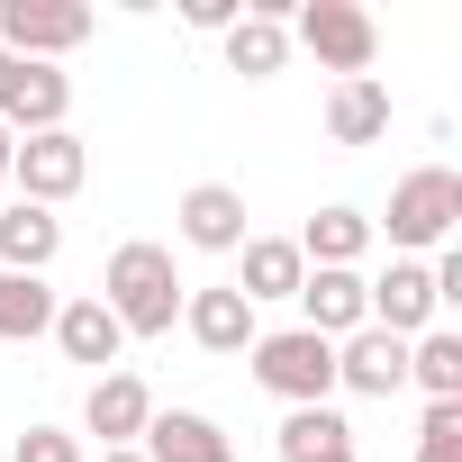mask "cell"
<instances>
[{
	"instance_id": "cell-21",
	"label": "cell",
	"mask_w": 462,
	"mask_h": 462,
	"mask_svg": "<svg viewBox=\"0 0 462 462\" xmlns=\"http://www.w3.org/2000/svg\"><path fill=\"white\" fill-rule=\"evenodd\" d=\"M408 390H426V408H435V399H462V336L426 327V336L408 345Z\"/></svg>"
},
{
	"instance_id": "cell-10",
	"label": "cell",
	"mask_w": 462,
	"mask_h": 462,
	"mask_svg": "<svg viewBox=\"0 0 462 462\" xmlns=\"http://www.w3.org/2000/svg\"><path fill=\"white\" fill-rule=\"evenodd\" d=\"M181 327H190V345H208V354H254V336H263L236 282H208V291H190V300H181Z\"/></svg>"
},
{
	"instance_id": "cell-14",
	"label": "cell",
	"mask_w": 462,
	"mask_h": 462,
	"mask_svg": "<svg viewBox=\"0 0 462 462\" xmlns=\"http://www.w3.org/2000/svg\"><path fill=\"white\" fill-rule=\"evenodd\" d=\"M291 245H300V263H309V273H354V263L372 254V217L336 199V208H318V217L300 226Z\"/></svg>"
},
{
	"instance_id": "cell-4",
	"label": "cell",
	"mask_w": 462,
	"mask_h": 462,
	"mask_svg": "<svg viewBox=\"0 0 462 462\" xmlns=\"http://www.w3.org/2000/svg\"><path fill=\"white\" fill-rule=\"evenodd\" d=\"M291 28H300V46H309L336 82H363L372 55H381V28H372V10H354V0H300Z\"/></svg>"
},
{
	"instance_id": "cell-5",
	"label": "cell",
	"mask_w": 462,
	"mask_h": 462,
	"mask_svg": "<svg viewBox=\"0 0 462 462\" xmlns=\"http://www.w3.org/2000/svg\"><path fill=\"white\" fill-rule=\"evenodd\" d=\"M100 19L82 10V0H0V55H19V64H55Z\"/></svg>"
},
{
	"instance_id": "cell-27",
	"label": "cell",
	"mask_w": 462,
	"mask_h": 462,
	"mask_svg": "<svg viewBox=\"0 0 462 462\" xmlns=\"http://www.w3.org/2000/svg\"><path fill=\"white\" fill-rule=\"evenodd\" d=\"M100 462H145V453H136V444H127V453H100Z\"/></svg>"
},
{
	"instance_id": "cell-9",
	"label": "cell",
	"mask_w": 462,
	"mask_h": 462,
	"mask_svg": "<svg viewBox=\"0 0 462 462\" xmlns=\"http://www.w3.org/2000/svg\"><path fill=\"white\" fill-rule=\"evenodd\" d=\"M282 64H291V0H254V10L226 28V73L273 82Z\"/></svg>"
},
{
	"instance_id": "cell-3",
	"label": "cell",
	"mask_w": 462,
	"mask_h": 462,
	"mask_svg": "<svg viewBox=\"0 0 462 462\" xmlns=\"http://www.w3.org/2000/svg\"><path fill=\"white\" fill-rule=\"evenodd\" d=\"M254 381H263L282 408H327V390H336V345L309 336V327L254 336Z\"/></svg>"
},
{
	"instance_id": "cell-23",
	"label": "cell",
	"mask_w": 462,
	"mask_h": 462,
	"mask_svg": "<svg viewBox=\"0 0 462 462\" xmlns=\"http://www.w3.org/2000/svg\"><path fill=\"white\" fill-rule=\"evenodd\" d=\"M10 462H82V435H64V426H28V435L10 444Z\"/></svg>"
},
{
	"instance_id": "cell-2",
	"label": "cell",
	"mask_w": 462,
	"mask_h": 462,
	"mask_svg": "<svg viewBox=\"0 0 462 462\" xmlns=\"http://www.w3.org/2000/svg\"><path fill=\"white\" fill-rule=\"evenodd\" d=\"M390 245L417 263V254H444L453 245V226H462V172H444V163H417L399 190H390ZM381 226H372V236H381Z\"/></svg>"
},
{
	"instance_id": "cell-6",
	"label": "cell",
	"mask_w": 462,
	"mask_h": 462,
	"mask_svg": "<svg viewBox=\"0 0 462 462\" xmlns=\"http://www.w3.org/2000/svg\"><path fill=\"white\" fill-rule=\"evenodd\" d=\"M10 181H19V199L55 208V199H73V190L91 181V154H82V136H73V127H46V136H19Z\"/></svg>"
},
{
	"instance_id": "cell-12",
	"label": "cell",
	"mask_w": 462,
	"mask_h": 462,
	"mask_svg": "<svg viewBox=\"0 0 462 462\" xmlns=\"http://www.w3.org/2000/svg\"><path fill=\"white\" fill-rule=\"evenodd\" d=\"M336 390H363V399L408 390V345H399V336H381V327H354V336L336 345Z\"/></svg>"
},
{
	"instance_id": "cell-15",
	"label": "cell",
	"mask_w": 462,
	"mask_h": 462,
	"mask_svg": "<svg viewBox=\"0 0 462 462\" xmlns=\"http://www.w3.org/2000/svg\"><path fill=\"white\" fill-rule=\"evenodd\" d=\"M236 254H245V273H236V291H245V309H263V300H300V282H309V263H300V245H291V236H245Z\"/></svg>"
},
{
	"instance_id": "cell-24",
	"label": "cell",
	"mask_w": 462,
	"mask_h": 462,
	"mask_svg": "<svg viewBox=\"0 0 462 462\" xmlns=\"http://www.w3.org/2000/svg\"><path fill=\"white\" fill-rule=\"evenodd\" d=\"M181 19H190L199 37H226V28H236L245 10H236V0H190V10H181Z\"/></svg>"
},
{
	"instance_id": "cell-16",
	"label": "cell",
	"mask_w": 462,
	"mask_h": 462,
	"mask_svg": "<svg viewBox=\"0 0 462 462\" xmlns=\"http://www.w3.org/2000/svg\"><path fill=\"white\" fill-rule=\"evenodd\" d=\"M300 309H309V336H327V345H345L354 327H372L363 318V273H309Z\"/></svg>"
},
{
	"instance_id": "cell-7",
	"label": "cell",
	"mask_w": 462,
	"mask_h": 462,
	"mask_svg": "<svg viewBox=\"0 0 462 462\" xmlns=\"http://www.w3.org/2000/svg\"><path fill=\"white\" fill-rule=\"evenodd\" d=\"M136 453H145V462H236L226 426H217V417H199V408H154V417H145V435H136Z\"/></svg>"
},
{
	"instance_id": "cell-11",
	"label": "cell",
	"mask_w": 462,
	"mask_h": 462,
	"mask_svg": "<svg viewBox=\"0 0 462 462\" xmlns=\"http://www.w3.org/2000/svg\"><path fill=\"white\" fill-rule=\"evenodd\" d=\"M172 217H181V245H199V254H236L245 245V190H226V181H190Z\"/></svg>"
},
{
	"instance_id": "cell-19",
	"label": "cell",
	"mask_w": 462,
	"mask_h": 462,
	"mask_svg": "<svg viewBox=\"0 0 462 462\" xmlns=\"http://www.w3.org/2000/svg\"><path fill=\"white\" fill-rule=\"evenodd\" d=\"M282 462H354V426L336 408H291L282 417Z\"/></svg>"
},
{
	"instance_id": "cell-17",
	"label": "cell",
	"mask_w": 462,
	"mask_h": 462,
	"mask_svg": "<svg viewBox=\"0 0 462 462\" xmlns=\"http://www.w3.org/2000/svg\"><path fill=\"white\" fill-rule=\"evenodd\" d=\"M46 336L64 345V363H91V372H109V363H118V345H127V336H118V318H109L100 300H64Z\"/></svg>"
},
{
	"instance_id": "cell-1",
	"label": "cell",
	"mask_w": 462,
	"mask_h": 462,
	"mask_svg": "<svg viewBox=\"0 0 462 462\" xmlns=\"http://www.w3.org/2000/svg\"><path fill=\"white\" fill-rule=\"evenodd\" d=\"M109 318H118V336H172L181 327V273H172V245H118L109 254V273H100V291H91Z\"/></svg>"
},
{
	"instance_id": "cell-13",
	"label": "cell",
	"mask_w": 462,
	"mask_h": 462,
	"mask_svg": "<svg viewBox=\"0 0 462 462\" xmlns=\"http://www.w3.org/2000/svg\"><path fill=\"white\" fill-rule=\"evenodd\" d=\"M55 254H64V217H55V208H37V199H10V208H0V273L46 282Z\"/></svg>"
},
{
	"instance_id": "cell-18",
	"label": "cell",
	"mask_w": 462,
	"mask_h": 462,
	"mask_svg": "<svg viewBox=\"0 0 462 462\" xmlns=\"http://www.w3.org/2000/svg\"><path fill=\"white\" fill-rule=\"evenodd\" d=\"M327 136L336 145H372V136H390V91L363 73V82H336L327 91Z\"/></svg>"
},
{
	"instance_id": "cell-8",
	"label": "cell",
	"mask_w": 462,
	"mask_h": 462,
	"mask_svg": "<svg viewBox=\"0 0 462 462\" xmlns=\"http://www.w3.org/2000/svg\"><path fill=\"white\" fill-rule=\"evenodd\" d=\"M145 417H154V390H145L136 372H100L91 399H82V426L100 435V453H127V444L145 435Z\"/></svg>"
},
{
	"instance_id": "cell-22",
	"label": "cell",
	"mask_w": 462,
	"mask_h": 462,
	"mask_svg": "<svg viewBox=\"0 0 462 462\" xmlns=\"http://www.w3.org/2000/svg\"><path fill=\"white\" fill-rule=\"evenodd\" d=\"M417 462H462V399H435L417 426Z\"/></svg>"
},
{
	"instance_id": "cell-25",
	"label": "cell",
	"mask_w": 462,
	"mask_h": 462,
	"mask_svg": "<svg viewBox=\"0 0 462 462\" xmlns=\"http://www.w3.org/2000/svg\"><path fill=\"white\" fill-rule=\"evenodd\" d=\"M19 73H28L19 55H0V109H10V91H19Z\"/></svg>"
},
{
	"instance_id": "cell-26",
	"label": "cell",
	"mask_w": 462,
	"mask_h": 462,
	"mask_svg": "<svg viewBox=\"0 0 462 462\" xmlns=\"http://www.w3.org/2000/svg\"><path fill=\"white\" fill-rule=\"evenodd\" d=\"M10 154H19V136H10V127H0V172H10Z\"/></svg>"
},
{
	"instance_id": "cell-20",
	"label": "cell",
	"mask_w": 462,
	"mask_h": 462,
	"mask_svg": "<svg viewBox=\"0 0 462 462\" xmlns=\"http://www.w3.org/2000/svg\"><path fill=\"white\" fill-rule=\"evenodd\" d=\"M55 291L46 282H28V273H0V345H37L46 327H55Z\"/></svg>"
}]
</instances>
